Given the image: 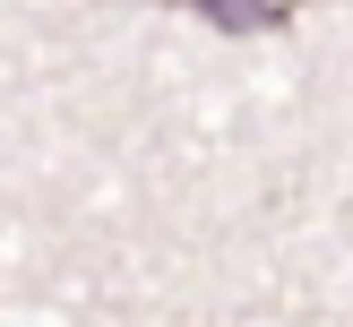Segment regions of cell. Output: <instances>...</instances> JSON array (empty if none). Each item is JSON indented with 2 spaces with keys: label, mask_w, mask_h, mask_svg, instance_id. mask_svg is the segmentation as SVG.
<instances>
[{
  "label": "cell",
  "mask_w": 353,
  "mask_h": 327,
  "mask_svg": "<svg viewBox=\"0 0 353 327\" xmlns=\"http://www.w3.org/2000/svg\"><path fill=\"white\" fill-rule=\"evenodd\" d=\"M190 9H199L216 34H259V26H285L293 17L285 0H190Z\"/></svg>",
  "instance_id": "obj_1"
}]
</instances>
